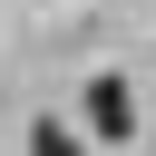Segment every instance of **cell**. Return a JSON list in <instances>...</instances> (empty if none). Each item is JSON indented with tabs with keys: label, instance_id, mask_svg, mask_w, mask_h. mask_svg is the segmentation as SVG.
Returning a JSON list of instances; mask_svg holds the SVG:
<instances>
[{
	"label": "cell",
	"instance_id": "cell-2",
	"mask_svg": "<svg viewBox=\"0 0 156 156\" xmlns=\"http://www.w3.org/2000/svg\"><path fill=\"white\" fill-rule=\"evenodd\" d=\"M29 156H88L68 117H29Z\"/></svg>",
	"mask_w": 156,
	"mask_h": 156
},
{
	"label": "cell",
	"instance_id": "cell-1",
	"mask_svg": "<svg viewBox=\"0 0 156 156\" xmlns=\"http://www.w3.org/2000/svg\"><path fill=\"white\" fill-rule=\"evenodd\" d=\"M88 127H98L107 146H127V136H136V88H127L117 68H98V78H88Z\"/></svg>",
	"mask_w": 156,
	"mask_h": 156
}]
</instances>
